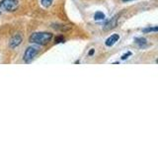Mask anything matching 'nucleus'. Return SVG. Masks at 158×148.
Segmentation results:
<instances>
[{
	"label": "nucleus",
	"instance_id": "obj_13",
	"mask_svg": "<svg viewBox=\"0 0 158 148\" xmlns=\"http://www.w3.org/2000/svg\"><path fill=\"white\" fill-rule=\"evenodd\" d=\"M131 56V51H127V53L123 54V56H122V59H123V60H125V59L128 58V56Z\"/></svg>",
	"mask_w": 158,
	"mask_h": 148
},
{
	"label": "nucleus",
	"instance_id": "obj_6",
	"mask_svg": "<svg viewBox=\"0 0 158 148\" xmlns=\"http://www.w3.org/2000/svg\"><path fill=\"white\" fill-rule=\"evenodd\" d=\"M118 39H120V36H118V34H114V35H112L111 37H109L106 39L105 44L107 47H113L117 42H118Z\"/></svg>",
	"mask_w": 158,
	"mask_h": 148
},
{
	"label": "nucleus",
	"instance_id": "obj_12",
	"mask_svg": "<svg viewBox=\"0 0 158 148\" xmlns=\"http://www.w3.org/2000/svg\"><path fill=\"white\" fill-rule=\"evenodd\" d=\"M64 41H65V39L63 38V36H58L54 39V43H56V44L61 43H64Z\"/></svg>",
	"mask_w": 158,
	"mask_h": 148
},
{
	"label": "nucleus",
	"instance_id": "obj_1",
	"mask_svg": "<svg viewBox=\"0 0 158 148\" xmlns=\"http://www.w3.org/2000/svg\"><path fill=\"white\" fill-rule=\"evenodd\" d=\"M52 39V34L48 33V32H38L34 33L30 37V43H37L40 46H46L48 44L51 39Z\"/></svg>",
	"mask_w": 158,
	"mask_h": 148
},
{
	"label": "nucleus",
	"instance_id": "obj_5",
	"mask_svg": "<svg viewBox=\"0 0 158 148\" xmlns=\"http://www.w3.org/2000/svg\"><path fill=\"white\" fill-rule=\"evenodd\" d=\"M21 43H22V37L20 36V35H15V36H13L11 38V39H10L9 46H10V47L15 48V47H19Z\"/></svg>",
	"mask_w": 158,
	"mask_h": 148
},
{
	"label": "nucleus",
	"instance_id": "obj_15",
	"mask_svg": "<svg viewBox=\"0 0 158 148\" xmlns=\"http://www.w3.org/2000/svg\"><path fill=\"white\" fill-rule=\"evenodd\" d=\"M123 2H128V1H131V0H122Z\"/></svg>",
	"mask_w": 158,
	"mask_h": 148
},
{
	"label": "nucleus",
	"instance_id": "obj_10",
	"mask_svg": "<svg viewBox=\"0 0 158 148\" xmlns=\"http://www.w3.org/2000/svg\"><path fill=\"white\" fill-rule=\"evenodd\" d=\"M52 2H53V0H41L42 6L44 8H48L52 4Z\"/></svg>",
	"mask_w": 158,
	"mask_h": 148
},
{
	"label": "nucleus",
	"instance_id": "obj_7",
	"mask_svg": "<svg viewBox=\"0 0 158 148\" xmlns=\"http://www.w3.org/2000/svg\"><path fill=\"white\" fill-rule=\"evenodd\" d=\"M135 43L139 47H145L147 46V41H146V39L142 38V37L135 38Z\"/></svg>",
	"mask_w": 158,
	"mask_h": 148
},
{
	"label": "nucleus",
	"instance_id": "obj_3",
	"mask_svg": "<svg viewBox=\"0 0 158 148\" xmlns=\"http://www.w3.org/2000/svg\"><path fill=\"white\" fill-rule=\"evenodd\" d=\"M39 53V48L37 47H29L24 52V60L26 62H30L32 59Z\"/></svg>",
	"mask_w": 158,
	"mask_h": 148
},
{
	"label": "nucleus",
	"instance_id": "obj_9",
	"mask_svg": "<svg viewBox=\"0 0 158 148\" xmlns=\"http://www.w3.org/2000/svg\"><path fill=\"white\" fill-rule=\"evenodd\" d=\"M94 19H95L96 21H99V20H104L105 19V14L101 11H98L94 14Z\"/></svg>",
	"mask_w": 158,
	"mask_h": 148
},
{
	"label": "nucleus",
	"instance_id": "obj_11",
	"mask_svg": "<svg viewBox=\"0 0 158 148\" xmlns=\"http://www.w3.org/2000/svg\"><path fill=\"white\" fill-rule=\"evenodd\" d=\"M158 31V27L157 26H155V27H149V28H145V29H143L142 30V32L143 33H151V32H153V33H156Z\"/></svg>",
	"mask_w": 158,
	"mask_h": 148
},
{
	"label": "nucleus",
	"instance_id": "obj_16",
	"mask_svg": "<svg viewBox=\"0 0 158 148\" xmlns=\"http://www.w3.org/2000/svg\"><path fill=\"white\" fill-rule=\"evenodd\" d=\"M0 14H1V11H0Z\"/></svg>",
	"mask_w": 158,
	"mask_h": 148
},
{
	"label": "nucleus",
	"instance_id": "obj_4",
	"mask_svg": "<svg viewBox=\"0 0 158 148\" xmlns=\"http://www.w3.org/2000/svg\"><path fill=\"white\" fill-rule=\"evenodd\" d=\"M118 15L114 16L105 24V26L103 27V30L104 31H111V30L115 29L118 26Z\"/></svg>",
	"mask_w": 158,
	"mask_h": 148
},
{
	"label": "nucleus",
	"instance_id": "obj_8",
	"mask_svg": "<svg viewBox=\"0 0 158 148\" xmlns=\"http://www.w3.org/2000/svg\"><path fill=\"white\" fill-rule=\"evenodd\" d=\"M52 28L56 30H58V31H61V32H66L68 30L71 29L70 26H66V25H58V24L52 25Z\"/></svg>",
	"mask_w": 158,
	"mask_h": 148
},
{
	"label": "nucleus",
	"instance_id": "obj_14",
	"mask_svg": "<svg viewBox=\"0 0 158 148\" xmlns=\"http://www.w3.org/2000/svg\"><path fill=\"white\" fill-rule=\"evenodd\" d=\"M94 52H95V49H93V48H92L91 51H89V53H88V54H89V56H92L93 54H94Z\"/></svg>",
	"mask_w": 158,
	"mask_h": 148
},
{
	"label": "nucleus",
	"instance_id": "obj_2",
	"mask_svg": "<svg viewBox=\"0 0 158 148\" xmlns=\"http://www.w3.org/2000/svg\"><path fill=\"white\" fill-rule=\"evenodd\" d=\"M19 6L18 0H1L0 1V8L7 12L16 11Z\"/></svg>",
	"mask_w": 158,
	"mask_h": 148
}]
</instances>
